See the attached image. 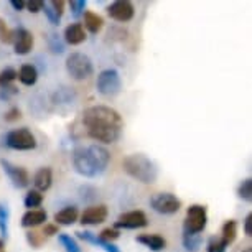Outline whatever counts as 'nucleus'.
Instances as JSON below:
<instances>
[{"label":"nucleus","instance_id":"f257e3e1","mask_svg":"<svg viewBox=\"0 0 252 252\" xmlns=\"http://www.w3.org/2000/svg\"><path fill=\"white\" fill-rule=\"evenodd\" d=\"M83 126L93 140L116 144L122 135L124 121L116 109L109 106H91L83 112Z\"/></svg>","mask_w":252,"mask_h":252},{"label":"nucleus","instance_id":"f03ea898","mask_svg":"<svg viewBox=\"0 0 252 252\" xmlns=\"http://www.w3.org/2000/svg\"><path fill=\"white\" fill-rule=\"evenodd\" d=\"M109 161H111V154L102 145L76 147L73 150V166L81 177H99L106 172Z\"/></svg>","mask_w":252,"mask_h":252},{"label":"nucleus","instance_id":"7ed1b4c3","mask_svg":"<svg viewBox=\"0 0 252 252\" xmlns=\"http://www.w3.org/2000/svg\"><path fill=\"white\" fill-rule=\"evenodd\" d=\"M124 172L130 178L144 185H154L158 180V168L155 161L144 154H130L122 160Z\"/></svg>","mask_w":252,"mask_h":252},{"label":"nucleus","instance_id":"20e7f679","mask_svg":"<svg viewBox=\"0 0 252 252\" xmlns=\"http://www.w3.org/2000/svg\"><path fill=\"white\" fill-rule=\"evenodd\" d=\"M66 71L74 81H84L93 76L94 66L89 56L83 53H71L66 58Z\"/></svg>","mask_w":252,"mask_h":252},{"label":"nucleus","instance_id":"39448f33","mask_svg":"<svg viewBox=\"0 0 252 252\" xmlns=\"http://www.w3.org/2000/svg\"><path fill=\"white\" fill-rule=\"evenodd\" d=\"M97 93L104 97H116L122 89L121 76L116 69H104L99 73L96 81Z\"/></svg>","mask_w":252,"mask_h":252},{"label":"nucleus","instance_id":"423d86ee","mask_svg":"<svg viewBox=\"0 0 252 252\" xmlns=\"http://www.w3.org/2000/svg\"><path fill=\"white\" fill-rule=\"evenodd\" d=\"M208 224V213L206 206L201 204H191L187 211V218L183 222V232H193V234H201Z\"/></svg>","mask_w":252,"mask_h":252},{"label":"nucleus","instance_id":"0eeeda50","mask_svg":"<svg viewBox=\"0 0 252 252\" xmlns=\"http://www.w3.org/2000/svg\"><path fill=\"white\" fill-rule=\"evenodd\" d=\"M5 145L12 150H33L36 149V139L32 134L30 129L22 127V129H13L5 135Z\"/></svg>","mask_w":252,"mask_h":252},{"label":"nucleus","instance_id":"6e6552de","mask_svg":"<svg viewBox=\"0 0 252 252\" xmlns=\"http://www.w3.org/2000/svg\"><path fill=\"white\" fill-rule=\"evenodd\" d=\"M150 208L158 215H175L182 208V201L172 193H155L150 198Z\"/></svg>","mask_w":252,"mask_h":252},{"label":"nucleus","instance_id":"1a4fd4ad","mask_svg":"<svg viewBox=\"0 0 252 252\" xmlns=\"http://www.w3.org/2000/svg\"><path fill=\"white\" fill-rule=\"evenodd\" d=\"M149 224L145 213L137 209V211L122 213L114 222V229H139V227H145Z\"/></svg>","mask_w":252,"mask_h":252},{"label":"nucleus","instance_id":"9d476101","mask_svg":"<svg viewBox=\"0 0 252 252\" xmlns=\"http://www.w3.org/2000/svg\"><path fill=\"white\" fill-rule=\"evenodd\" d=\"M0 166L3 168V172L7 173V177L10 178V182L15 188H27L30 185V175L23 166L13 165L12 161L5 158H0Z\"/></svg>","mask_w":252,"mask_h":252},{"label":"nucleus","instance_id":"9b49d317","mask_svg":"<svg viewBox=\"0 0 252 252\" xmlns=\"http://www.w3.org/2000/svg\"><path fill=\"white\" fill-rule=\"evenodd\" d=\"M107 13L112 20L126 23V22H130L132 18H134L135 8L129 0H117V2H112L111 5L107 7Z\"/></svg>","mask_w":252,"mask_h":252},{"label":"nucleus","instance_id":"f8f14e48","mask_svg":"<svg viewBox=\"0 0 252 252\" xmlns=\"http://www.w3.org/2000/svg\"><path fill=\"white\" fill-rule=\"evenodd\" d=\"M13 51H15L17 55H28L33 48V43H35V38H33L32 32H28L27 28H17V30H13Z\"/></svg>","mask_w":252,"mask_h":252},{"label":"nucleus","instance_id":"ddd939ff","mask_svg":"<svg viewBox=\"0 0 252 252\" xmlns=\"http://www.w3.org/2000/svg\"><path fill=\"white\" fill-rule=\"evenodd\" d=\"M107 206L106 204H93L88 206L81 215V224L83 226H97L107 220Z\"/></svg>","mask_w":252,"mask_h":252},{"label":"nucleus","instance_id":"4468645a","mask_svg":"<svg viewBox=\"0 0 252 252\" xmlns=\"http://www.w3.org/2000/svg\"><path fill=\"white\" fill-rule=\"evenodd\" d=\"M64 41L68 45H81L86 41V30H84L83 23H69L64 28Z\"/></svg>","mask_w":252,"mask_h":252},{"label":"nucleus","instance_id":"2eb2a0df","mask_svg":"<svg viewBox=\"0 0 252 252\" xmlns=\"http://www.w3.org/2000/svg\"><path fill=\"white\" fill-rule=\"evenodd\" d=\"M76 236H78L79 239H83L84 242H89V244H94V246L101 247V249H104L106 252H121V249H119L114 242L102 241L101 237H99L97 234H93L91 231H78V232H76Z\"/></svg>","mask_w":252,"mask_h":252},{"label":"nucleus","instance_id":"dca6fc26","mask_svg":"<svg viewBox=\"0 0 252 252\" xmlns=\"http://www.w3.org/2000/svg\"><path fill=\"white\" fill-rule=\"evenodd\" d=\"M46 220H48V215H46L45 209H28L22 216V226L27 227V229H32V227L43 224Z\"/></svg>","mask_w":252,"mask_h":252},{"label":"nucleus","instance_id":"f3484780","mask_svg":"<svg viewBox=\"0 0 252 252\" xmlns=\"http://www.w3.org/2000/svg\"><path fill=\"white\" fill-rule=\"evenodd\" d=\"M137 242L149 247L152 252H161L166 249V241L158 234H142L137 237Z\"/></svg>","mask_w":252,"mask_h":252},{"label":"nucleus","instance_id":"a211bd4d","mask_svg":"<svg viewBox=\"0 0 252 252\" xmlns=\"http://www.w3.org/2000/svg\"><path fill=\"white\" fill-rule=\"evenodd\" d=\"M33 183L36 187V191H46L51 183H53V172H51L50 166H43L35 173V178H33Z\"/></svg>","mask_w":252,"mask_h":252},{"label":"nucleus","instance_id":"6ab92c4d","mask_svg":"<svg viewBox=\"0 0 252 252\" xmlns=\"http://www.w3.org/2000/svg\"><path fill=\"white\" fill-rule=\"evenodd\" d=\"M79 218V211L76 206H66L61 211H58L55 215V221L58 226H71L78 221Z\"/></svg>","mask_w":252,"mask_h":252},{"label":"nucleus","instance_id":"aec40b11","mask_svg":"<svg viewBox=\"0 0 252 252\" xmlns=\"http://www.w3.org/2000/svg\"><path fill=\"white\" fill-rule=\"evenodd\" d=\"M83 15H84V25L83 27H86L88 32H91L93 35H96V33L101 32V28L104 25V20H102L101 15H97V13H94V12H89V10L84 12Z\"/></svg>","mask_w":252,"mask_h":252},{"label":"nucleus","instance_id":"412c9836","mask_svg":"<svg viewBox=\"0 0 252 252\" xmlns=\"http://www.w3.org/2000/svg\"><path fill=\"white\" fill-rule=\"evenodd\" d=\"M17 74H18L20 83L25 84V86H33L38 79V71L33 64H23Z\"/></svg>","mask_w":252,"mask_h":252},{"label":"nucleus","instance_id":"4be33fe9","mask_svg":"<svg viewBox=\"0 0 252 252\" xmlns=\"http://www.w3.org/2000/svg\"><path fill=\"white\" fill-rule=\"evenodd\" d=\"M183 247L188 252H198L199 247L203 244V236L201 234H193V232H183Z\"/></svg>","mask_w":252,"mask_h":252},{"label":"nucleus","instance_id":"5701e85b","mask_svg":"<svg viewBox=\"0 0 252 252\" xmlns=\"http://www.w3.org/2000/svg\"><path fill=\"white\" fill-rule=\"evenodd\" d=\"M236 236H237V222L234 220L226 221L221 229V239L226 242V246H229L236 241Z\"/></svg>","mask_w":252,"mask_h":252},{"label":"nucleus","instance_id":"b1692460","mask_svg":"<svg viewBox=\"0 0 252 252\" xmlns=\"http://www.w3.org/2000/svg\"><path fill=\"white\" fill-rule=\"evenodd\" d=\"M8 220H10L8 206L0 203V239H3V241L8 237Z\"/></svg>","mask_w":252,"mask_h":252},{"label":"nucleus","instance_id":"393cba45","mask_svg":"<svg viewBox=\"0 0 252 252\" xmlns=\"http://www.w3.org/2000/svg\"><path fill=\"white\" fill-rule=\"evenodd\" d=\"M41 203H43V194H41L40 191H36V189L28 191L25 199H23V204H25V208H28V209L41 206Z\"/></svg>","mask_w":252,"mask_h":252},{"label":"nucleus","instance_id":"a878e982","mask_svg":"<svg viewBox=\"0 0 252 252\" xmlns=\"http://www.w3.org/2000/svg\"><path fill=\"white\" fill-rule=\"evenodd\" d=\"M237 196L244 201H251L252 199V180L251 178H246L242 180L239 188H237Z\"/></svg>","mask_w":252,"mask_h":252},{"label":"nucleus","instance_id":"bb28decb","mask_svg":"<svg viewBox=\"0 0 252 252\" xmlns=\"http://www.w3.org/2000/svg\"><path fill=\"white\" fill-rule=\"evenodd\" d=\"M226 242L218 236H211L206 242V252H226Z\"/></svg>","mask_w":252,"mask_h":252},{"label":"nucleus","instance_id":"cd10ccee","mask_svg":"<svg viewBox=\"0 0 252 252\" xmlns=\"http://www.w3.org/2000/svg\"><path fill=\"white\" fill-rule=\"evenodd\" d=\"M46 40H48V48L51 50V53L61 55L64 51V43L60 40V36L56 35V33H50V35L46 36Z\"/></svg>","mask_w":252,"mask_h":252},{"label":"nucleus","instance_id":"c85d7f7f","mask_svg":"<svg viewBox=\"0 0 252 252\" xmlns=\"http://www.w3.org/2000/svg\"><path fill=\"white\" fill-rule=\"evenodd\" d=\"M58 239L66 252H81L79 244L74 241V237H71L69 234H58Z\"/></svg>","mask_w":252,"mask_h":252},{"label":"nucleus","instance_id":"c756f323","mask_svg":"<svg viewBox=\"0 0 252 252\" xmlns=\"http://www.w3.org/2000/svg\"><path fill=\"white\" fill-rule=\"evenodd\" d=\"M17 78H18V74L13 68H5L3 71H0V88L10 86Z\"/></svg>","mask_w":252,"mask_h":252},{"label":"nucleus","instance_id":"7c9ffc66","mask_svg":"<svg viewBox=\"0 0 252 252\" xmlns=\"http://www.w3.org/2000/svg\"><path fill=\"white\" fill-rule=\"evenodd\" d=\"M25 237H27V242L33 247V249H38V247L45 242V236L38 231H28L25 234Z\"/></svg>","mask_w":252,"mask_h":252},{"label":"nucleus","instance_id":"2f4dec72","mask_svg":"<svg viewBox=\"0 0 252 252\" xmlns=\"http://www.w3.org/2000/svg\"><path fill=\"white\" fill-rule=\"evenodd\" d=\"M69 8H71V15L74 18H78L79 15L84 13V8H86V2L84 0H73L69 2Z\"/></svg>","mask_w":252,"mask_h":252},{"label":"nucleus","instance_id":"473e14b6","mask_svg":"<svg viewBox=\"0 0 252 252\" xmlns=\"http://www.w3.org/2000/svg\"><path fill=\"white\" fill-rule=\"evenodd\" d=\"M43 12H45V15H46V18H48V22L51 23V25H60L61 18L56 15V12L51 8L50 2H43Z\"/></svg>","mask_w":252,"mask_h":252},{"label":"nucleus","instance_id":"72a5a7b5","mask_svg":"<svg viewBox=\"0 0 252 252\" xmlns=\"http://www.w3.org/2000/svg\"><path fill=\"white\" fill-rule=\"evenodd\" d=\"M99 237H101L102 241L106 242H112L121 237V232H119L117 229H114V227H106V229L101 231V234H99Z\"/></svg>","mask_w":252,"mask_h":252},{"label":"nucleus","instance_id":"f704fd0d","mask_svg":"<svg viewBox=\"0 0 252 252\" xmlns=\"http://www.w3.org/2000/svg\"><path fill=\"white\" fill-rule=\"evenodd\" d=\"M18 94V88H15L13 84L10 86H3L0 88V101H10L13 96H17Z\"/></svg>","mask_w":252,"mask_h":252},{"label":"nucleus","instance_id":"c9c22d12","mask_svg":"<svg viewBox=\"0 0 252 252\" xmlns=\"http://www.w3.org/2000/svg\"><path fill=\"white\" fill-rule=\"evenodd\" d=\"M25 8L32 13H38L43 10V2L41 0H30V2H25Z\"/></svg>","mask_w":252,"mask_h":252},{"label":"nucleus","instance_id":"e433bc0d","mask_svg":"<svg viewBox=\"0 0 252 252\" xmlns=\"http://www.w3.org/2000/svg\"><path fill=\"white\" fill-rule=\"evenodd\" d=\"M20 117H22V112H20V109H18V107L8 109V111L5 112V116H3V119H5L7 122H15Z\"/></svg>","mask_w":252,"mask_h":252},{"label":"nucleus","instance_id":"4c0bfd02","mask_svg":"<svg viewBox=\"0 0 252 252\" xmlns=\"http://www.w3.org/2000/svg\"><path fill=\"white\" fill-rule=\"evenodd\" d=\"M50 5H51V8H53V10L56 12V15H58L60 18L63 17V13H64V5H66L63 0H50Z\"/></svg>","mask_w":252,"mask_h":252},{"label":"nucleus","instance_id":"58836bf2","mask_svg":"<svg viewBox=\"0 0 252 252\" xmlns=\"http://www.w3.org/2000/svg\"><path fill=\"white\" fill-rule=\"evenodd\" d=\"M41 234H43L45 237L46 236H56V234H60V227H58V224H51L50 222V224H45Z\"/></svg>","mask_w":252,"mask_h":252},{"label":"nucleus","instance_id":"ea45409f","mask_svg":"<svg viewBox=\"0 0 252 252\" xmlns=\"http://www.w3.org/2000/svg\"><path fill=\"white\" fill-rule=\"evenodd\" d=\"M244 232L247 236H252V215H247L246 216V221H244Z\"/></svg>","mask_w":252,"mask_h":252},{"label":"nucleus","instance_id":"a19ab883","mask_svg":"<svg viewBox=\"0 0 252 252\" xmlns=\"http://www.w3.org/2000/svg\"><path fill=\"white\" fill-rule=\"evenodd\" d=\"M10 5L15 8L17 12L25 10V2H22V0H10Z\"/></svg>","mask_w":252,"mask_h":252},{"label":"nucleus","instance_id":"79ce46f5","mask_svg":"<svg viewBox=\"0 0 252 252\" xmlns=\"http://www.w3.org/2000/svg\"><path fill=\"white\" fill-rule=\"evenodd\" d=\"M0 252H5V241L0 239Z\"/></svg>","mask_w":252,"mask_h":252},{"label":"nucleus","instance_id":"37998d69","mask_svg":"<svg viewBox=\"0 0 252 252\" xmlns=\"http://www.w3.org/2000/svg\"><path fill=\"white\" fill-rule=\"evenodd\" d=\"M5 28H7V25H5V22H3V20H2V18H0V32H2V30H5Z\"/></svg>","mask_w":252,"mask_h":252},{"label":"nucleus","instance_id":"c03bdc74","mask_svg":"<svg viewBox=\"0 0 252 252\" xmlns=\"http://www.w3.org/2000/svg\"><path fill=\"white\" fill-rule=\"evenodd\" d=\"M242 252H252V249H251V247H247V249H244Z\"/></svg>","mask_w":252,"mask_h":252}]
</instances>
